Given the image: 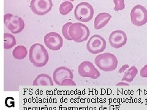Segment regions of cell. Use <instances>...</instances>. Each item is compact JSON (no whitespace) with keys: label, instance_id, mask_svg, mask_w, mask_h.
Here are the masks:
<instances>
[{"label":"cell","instance_id":"obj_1","mask_svg":"<svg viewBox=\"0 0 147 110\" xmlns=\"http://www.w3.org/2000/svg\"><path fill=\"white\" fill-rule=\"evenodd\" d=\"M49 55L42 45L36 43L30 48L29 60L36 67H42L47 64Z\"/></svg>","mask_w":147,"mask_h":110},{"label":"cell","instance_id":"obj_2","mask_svg":"<svg viewBox=\"0 0 147 110\" xmlns=\"http://www.w3.org/2000/svg\"><path fill=\"white\" fill-rule=\"evenodd\" d=\"M94 62L101 70L106 72L115 70L118 64L117 57L113 54L110 53L98 54L95 58Z\"/></svg>","mask_w":147,"mask_h":110},{"label":"cell","instance_id":"obj_3","mask_svg":"<svg viewBox=\"0 0 147 110\" xmlns=\"http://www.w3.org/2000/svg\"><path fill=\"white\" fill-rule=\"evenodd\" d=\"M69 34L72 40L77 43H81L88 40L90 31L86 25L80 23H74L70 26Z\"/></svg>","mask_w":147,"mask_h":110},{"label":"cell","instance_id":"obj_4","mask_svg":"<svg viewBox=\"0 0 147 110\" xmlns=\"http://www.w3.org/2000/svg\"><path fill=\"white\" fill-rule=\"evenodd\" d=\"M93 15V7L88 2H81L75 8L74 16L78 21L88 22L92 20Z\"/></svg>","mask_w":147,"mask_h":110},{"label":"cell","instance_id":"obj_5","mask_svg":"<svg viewBox=\"0 0 147 110\" xmlns=\"http://www.w3.org/2000/svg\"><path fill=\"white\" fill-rule=\"evenodd\" d=\"M4 22L7 28L13 34H18L24 30L25 22L20 17L12 13H6L4 16Z\"/></svg>","mask_w":147,"mask_h":110},{"label":"cell","instance_id":"obj_6","mask_svg":"<svg viewBox=\"0 0 147 110\" xmlns=\"http://www.w3.org/2000/svg\"><path fill=\"white\" fill-rule=\"evenodd\" d=\"M86 47L90 53L98 54L103 52L106 48V41L102 36L94 34L89 39Z\"/></svg>","mask_w":147,"mask_h":110},{"label":"cell","instance_id":"obj_7","mask_svg":"<svg viewBox=\"0 0 147 110\" xmlns=\"http://www.w3.org/2000/svg\"><path fill=\"white\" fill-rule=\"evenodd\" d=\"M132 23L137 26H141L147 23V10L140 4L135 6L130 13Z\"/></svg>","mask_w":147,"mask_h":110},{"label":"cell","instance_id":"obj_8","mask_svg":"<svg viewBox=\"0 0 147 110\" xmlns=\"http://www.w3.org/2000/svg\"><path fill=\"white\" fill-rule=\"evenodd\" d=\"M53 3L52 0H31L30 8L34 14L42 16L52 10Z\"/></svg>","mask_w":147,"mask_h":110},{"label":"cell","instance_id":"obj_9","mask_svg":"<svg viewBox=\"0 0 147 110\" xmlns=\"http://www.w3.org/2000/svg\"><path fill=\"white\" fill-rule=\"evenodd\" d=\"M78 73L80 76L90 78L91 79H98L100 74L93 64L88 61H85L80 63L78 67Z\"/></svg>","mask_w":147,"mask_h":110},{"label":"cell","instance_id":"obj_10","mask_svg":"<svg viewBox=\"0 0 147 110\" xmlns=\"http://www.w3.org/2000/svg\"><path fill=\"white\" fill-rule=\"evenodd\" d=\"M44 41L46 47L53 51L59 50L63 44L62 37L56 32H50L44 36Z\"/></svg>","mask_w":147,"mask_h":110},{"label":"cell","instance_id":"obj_11","mask_svg":"<svg viewBox=\"0 0 147 110\" xmlns=\"http://www.w3.org/2000/svg\"><path fill=\"white\" fill-rule=\"evenodd\" d=\"M127 35L122 30L113 31L109 36V43L114 48H119L127 43Z\"/></svg>","mask_w":147,"mask_h":110},{"label":"cell","instance_id":"obj_12","mask_svg":"<svg viewBox=\"0 0 147 110\" xmlns=\"http://www.w3.org/2000/svg\"><path fill=\"white\" fill-rule=\"evenodd\" d=\"M53 78L57 85L61 86V82L66 78H74V75L69 68L66 67H59L53 72Z\"/></svg>","mask_w":147,"mask_h":110},{"label":"cell","instance_id":"obj_13","mask_svg":"<svg viewBox=\"0 0 147 110\" xmlns=\"http://www.w3.org/2000/svg\"><path fill=\"white\" fill-rule=\"evenodd\" d=\"M112 18V15L107 12H101L98 13L94 19V28L100 30L102 28L109 22Z\"/></svg>","mask_w":147,"mask_h":110},{"label":"cell","instance_id":"obj_14","mask_svg":"<svg viewBox=\"0 0 147 110\" xmlns=\"http://www.w3.org/2000/svg\"><path fill=\"white\" fill-rule=\"evenodd\" d=\"M33 86H53V82L52 81V78L49 75L44 74H39L36 79L33 81Z\"/></svg>","mask_w":147,"mask_h":110},{"label":"cell","instance_id":"obj_15","mask_svg":"<svg viewBox=\"0 0 147 110\" xmlns=\"http://www.w3.org/2000/svg\"><path fill=\"white\" fill-rule=\"evenodd\" d=\"M27 53V49L25 46L18 45L13 50L12 56L15 59L20 60L26 58Z\"/></svg>","mask_w":147,"mask_h":110},{"label":"cell","instance_id":"obj_16","mask_svg":"<svg viewBox=\"0 0 147 110\" xmlns=\"http://www.w3.org/2000/svg\"><path fill=\"white\" fill-rule=\"evenodd\" d=\"M138 72L137 68L135 66H132L129 68L125 72V74L123 75L122 81H126L127 82H132L135 77L136 76Z\"/></svg>","mask_w":147,"mask_h":110},{"label":"cell","instance_id":"obj_17","mask_svg":"<svg viewBox=\"0 0 147 110\" xmlns=\"http://www.w3.org/2000/svg\"><path fill=\"white\" fill-rule=\"evenodd\" d=\"M16 39L12 34L9 33L4 34V48L11 49L16 45Z\"/></svg>","mask_w":147,"mask_h":110},{"label":"cell","instance_id":"obj_18","mask_svg":"<svg viewBox=\"0 0 147 110\" xmlns=\"http://www.w3.org/2000/svg\"><path fill=\"white\" fill-rule=\"evenodd\" d=\"M74 9V5L71 1H64L59 6V13L62 15H66L70 13Z\"/></svg>","mask_w":147,"mask_h":110},{"label":"cell","instance_id":"obj_19","mask_svg":"<svg viewBox=\"0 0 147 110\" xmlns=\"http://www.w3.org/2000/svg\"><path fill=\"white\" fill-rule=\"evenodd\" d=\"M72 24L71 22H67L64 24L62 28V34L64 36V38H65L67 40H72V39L69 34V29L70 26Z\"/></svg>","mask_w":147,"mask_h":110},{"label":"cell","instance_id":"obj_20","mask_svg":"<svg viewBox=\"0 0 147 110\" xmlns=\"http://www.w3.org/2000/svg\"><path fill=\"white\" fill-rule=\"evenodd\" d=\"M115 4L114 11H123L125 8V0H113Z\"/></svg>","mask_w":147,"mask_h":110},{"label":"cell","instance_id":"obj_21","mask_svg":"<svg viewBox=\"0 0 147 110\" xmlns=\"http://www.w3.org/2000/svg\"><path fill=\"white\" fill-rule=\"evenodd\" d=\"M75 81L71 78L64 79L61 83V86H76Z\"/></svg>","mask_w":147,"mask_h":110},{"label":"cell","instance_id":"obj_22","mask_svg":"<svg viewBox=\"0 0 147 110\" xmlns=\"http://www.w3.org/2000/svg\"><path fill=\"white\" fill-rule=\"evenodd\" d=\"M140 76L142 78H147V65L144 66L141 68Z\"/></svg>","mask_w":147,"mask_h":110},{"label":"cell","instance_id":"obj_23","mask_svg":"<svg viewBox=\"0 0 147 110\" xmlns=\"http://www.w3.org/2000/svg\"><path fill=\"white\" fill-rule=\"evenodd\" d=\"M128 67H129V66L127 65V64H126V65L123 66L120 68V69L119 70V73H123V72H125L127 68H128Z\"/></svg>","mask_w":147,"mask_h":110},{"label":"cell","instance_id":"obj_24","mask_svg":"<svg viewBox=\"0 0 147 110\" xmlns=\"http://www.w3.org/2000/svg\"><path fill=\"white\" fill-rule=\"evenodd\" d=\"M116 85L117 86H129V85L128 83H126V82H119Z\"/></svg>","mask_w":147,"mask_h":110},{"label":"cell","instance_id":"obj_25","mask_svg":"<svg viewBox=\"0 0 147 110\" xmlns=\"http://www.w3.org/2000/svg\"><path fill=\"white\" fill-rule=\"evenodd\" d=\"M63 1H71L72 2V1H74L75 0H63Z\"/></svg>","mask_w":147,"mask_h":110}]
</instances>
